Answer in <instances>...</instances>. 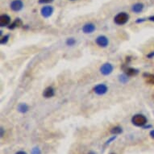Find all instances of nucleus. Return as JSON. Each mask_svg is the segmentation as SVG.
<instances>
[{
    "mask_svg": "<svg viewBox=\"0 0 154 154\" xmlns=\"http://www.w3.org/2000/svg\"><path fill=\"white\" fill-rule=\"evenodd\" d=\"M131 123L135 126L143 128L145 124H148V119L142 114H136L131 118Z\"/></svg>",
    "mask_w": 154,
    "mask_h": 154,
    "instance_id": "obj_1",
    "label": "nucleus"
},
{
    "mask_svg": "<svg viewBox=\"0 0 154 154\" xmlns=\"http://www.w3.org/2000/svg\"><path fill=\"white\" fill-rule=\"evenodd\" d=\"M128 20L129 15L128 13L119 12L114 18V22L116 23L117 25H124L128 21Z\"/></svg>",
    "mask_w": 154,
    "mask_h": 154,
    "instance_id": "obj_2",
    "label": "nucleus"
},
{
    "mask_svg": "<svg viewBox=\"0 0 154 154\" xmlns=\"http://www.w3.org/2000/svg\"><path fill=\"white\" fill-rule=\"evenodd\" d=\"M114 67L111 63H104L103 65H102L100 67V73L104 76H108L110 75L112 72H113Z\"/></svg>",
    "mask_w": 154,
    "mask_h": 154,
    "instance_id": "obj_3",
    "label": "nucleus"
},
{
    "mask_svg": "<svg viewBox=\"0 0 154 154\" xmlns=\"http://www.w3.org/2000/svg\"><path fill=\"white\" fill-rule=\"evenodd\" d=\"M108 87L105 84H99L94 87V92L98 94V95H104L105 94L107 93Z\"/></svg>",
    "mask_w": 154,
    "mask_h": 154,
    "instance_id": "obj_4",
    "label": "nucleus"
},
{
    "mask_svg": "<svg viewBox=\"0 0 154 154\" xmlns=\"http://www.w3.org/2000/svg\"><path fill=\"white\" fill-rule=\"evenodd\" d=\"M95 43L101 48H106L109 45V40L106 35H99L96 38Z\"/></svg>",
    "mask_w": 154,
    "mask_h": 154,
    "instance_id": "obj_5",
    "label": "nucleus"
},
{
    "mask_svg": "<svg viewBox=\"0 0 154 154\" xmlns=\"http://www.w3.org/2000/svg\"><path fill=\"white\" fill-rule=\"evenodd\" d=\"M11 9L13 11H20L23 9V3L22 0H13L11 3Z\"/></svg>",
    "mask_w": 154,
    "mask_h": 154,
    "instance_id": "obj_6",
    "label": "nucleus"
},
{
    "mask_svg": "<svg viewBox=\"0 0 154 154\" xmlns=\"http://www.w3.org/2000/svg\"><path fill=\"white\" fill-rule=\"evenodd\" d=\"M53 8L51 6H45L43 8H41V15L44 18H48L50 17L51 15H53Z\"/></svg>",
    "mask_w": 154,
    "mask_h": 154,
    "instance_id": "obj_7",
    "label": "nucleus"
},
{
    "mask_svg": "<svg viewBox=\"0 0 154 154\" xmlns=\"http://www.w3.org/2000/svg\"><path fill=\"white\" fill-rule=\"evenodd\" d=\"M124 73L128 77H133V76H137L139 73V69L135 68H131V67H128V66H124L123 67Z\"/></svg>",
    "mask_w": 154,
    "mask_h": 154,
    "instance_id": "obj_8",
    "label": "nucleus"
},
{
    "mask_svg": "<svg viewBox=\"0 0 154 154\" xmlns=\"http://www.w3.org/2000/svg\"><path fill=\"white\" fill-rule=\"evenodd\" d=\"M11 24V17L8 15H1L0 16V27H7Z\"/></svg>",
    "mask_w": 154,
    "mask_h": 154,
    "instance_id": "obj_9",
    "label": "nucleus"
},
{
    "mask_svg": "<svg viewBox=\"0 0 154 154\" xmlns=\"http://www.w3.org/2000/svg\"><path fill=\"white\" fill-rule=\"evenodd\" d=\"M95 25L94 23H86L82 27V32L85 34H91V33L94 32L95 31Z\"/></svg>",
    "mask_w": 154,
    "mask_h": 154,
    "instance_id": "obj_10",
    "label": "nucleus"
},
{
    "mask_svg": "<svg viewBox=\"0 0 154 154\" xmlns=\"http://www.w3.org/2000/svg\"><path fill=\"white\" fill-rule=\"evenodd\" d=\"M55 94V90L52 86H48L44 91L43 96L45 99H50Z\"/></svg>",
    "mask_w": 154,
    "mask_h": 154,
    "instance_id": "obj_11",
    "label": "nucleus"
},
{
    "mask_svg": "<svg viewBox=\"0 0 154 154\" xmlns=\"http://www.w3.org/2000/svg\"><path fill=\"white\" fill-rule=\"evenodd\" d=\"M22 25H23V22H22V20H21L20 19L17 18V19H15V21H14L13 23H11L10 25L8 26V29L13 30V29H15V28H20V27H21Z\"/></svg>",
    "mask_w": 154,
    "mask_h": 154,
    "instance_id": "obj_12",
    "label": "nucleus"
},
{
    "mask_svg": "<svg viewBox=\"0 0 154 154\" xmlns=\"http://www.w3.org/2000/svg\"><path fill=\"white\" fill-rule=\"evenodd\" d=\"M144 4H143V3H136V4H134V5L132 6V8H131V10H132V11H134L135 13H137V14H139V13H140L142 11L144 10Z\"/></svg>",
    "mask_w": 154,
    "mask_h": 154,
    "instance_id": "obj_13",
    "label": "nucleus"
},
{
    "mask_svg": "<svg viewBox=\"0 0 154 154\" xmlns=\"http://www.w3.org/2000/svg\"><path fill=\"white\" fill-rule=\"evenodd\" d=\"M143 77L145 79V82L147 83L150 84V85H154V74L149 73H143Z\"/></svg>",
    "mask_w": 154,
    "mask_h": 154,
    "instance_id": "obj_14",
    "label": "nucleus"
},
{
    "mask_svg": "<svg viewBox=\"0 0 154 154\" xmlns=\"http://www.w3.org/2000/svg\"><path fill=\"white\" fill-rule=\"evenodd\" d=\"M18 111L19 112H20V113L22 114H25L27 113L28 111V110H29V106L27 105L26 103H20L19 105H18Z\"/></svg>",
    "mask_w": 154,
    "mask_h": 154,
    "instance_id": "obj_15",
    "label": "nucleus"
},
{
    "mask_svg": "<svg viewBox=\"0 0 154 154\" xmlns=\"http://www.w3.org/2000/svg\"><path fill=\"white\" fill-rule=\"evenodd\" d=\"M123 132V128L119 126H116L111 129V133L112 135H119Z\"/></svg>",
    "mask_w": 154,
    "mask_h": 154,
    "instance_id": "obj_16",
    "label": "nucleus"
},
{
    "mask_svg": "<svg viewBox=\"0 0 154 154\" xmlns=\"http://www.w3.org/2000/svg\"><path fill=\"white\" fill-rule=\"evenodd\" d=\"M128 76H127L125 73L124 74H121V75L119 76V81L123 84L127 83L128 82Z\"/></svg>",
    "mask_w": 154,
    "mask_h": 154,
    "instance_id": "obj_17",
    "label": "nucleus"
},
{
    "mask_svg": "<svg viewBox=\"0 0 154 154\" xmlns=\"http://www.w3.org/2000/svg\"><path fill=\"white\" fill-rule=\"evenodd\" d=\"M66 44L68 46H73L76 44V40L73 37L69 38V39H67V40H66Z\"/></svg>",
    "mask_w": 154,
    "mask_h": 154,
    "instance_id": "obj_18",
    "label": "nucleus"
},
{
    "mask_svg": "<svg viewBox=\"0 0 154 154\" xmlns=\"http://www.w3.org/2000/svg\"><path fill=\"white\" fill-rule=\"evenodd\" d=\"M117 138V136L116 135H114L113 137H111V138H110V139L109 140H106V142H105V144H104V148H105V147H106V146H108L109 144H111V143H112V142L114 141V140H115Z\"/></svg>",
    "mask_w": 154,
    "mask_h": 154,
    "instance_id": "obj_19",
    "label": "nucleus"
},
{
    "mask_svg": "<svg viewBox=\"0 0 154 154\" xmlns=\"http://www.w3.org/2000/svg\"><path fill=\"white\" fill-rule=\"evenodd\" d=\"M9 38H10V35H5L4 36H3L2 39L0 40V44L1 45H6L9 41Z\"/></svg>",
    "mask_w": 154,
    "mask_h": 154,
    "instance_id": "obj_20",
    "label": "nucleus"
},
{
    "mask_svg": "<svg viewBox=\"0 0 154 154\" xmlns=\"http://www.w3.org/2000/svg\"><path fill=\"white\" fill-rule=\"evenodd\" d=\"M31 154H41V150L38 147H34L31 150Z\"/></svg>",
    "mask_w": 154,
    "mask_h": 154,
    "instance_id": "obj_21",
    "label": "nucleus"
},
{
    "mask_svg": "<svg viewBox=\"0 0 154 154\" xmlns=\"http://www.w3.org/2000/svg\"><path fill=\"white\" fill-rule=\"evenodd\" d=\"M53 0H39V3H51V2H53Z\"/></svg>",
    "mask_w": 154,
    "mask_h": 154,
    "instance_id": "obj_22",
    "label": "nucleus"
},
{
    "mask_svg": "<svg viewBox=\"0 0 154 154\" xmlns=\"http://www.w3.org/2000/svg\"><path fill=\"white\" fill-rule=\"evenodd\" d=\"M147 57L149 59H152L154 57V52H151V53H149L148 55H147Z\"/></svg>",
    "mask_w": 154,
    "mask_h": 154,
    "instance_id": "obj_23",
    "label": "nucleus"
},
{
    "mask_svg": "<svg viewBox=\"0 0 154 154\" xmlns=\"http://www.w3.org/2000/svg\"><path fill=\"white\" fill-rule=\"evenodd\" d=\"M146 20L145 19H138L137 21H136V23H142V22H144V21Z\"/></svg>",
    "mask_w": 154,
    "mask_h": 154,
    "instance_id": "obj_24",
    "label": "nucleus"
},
{
    "mask_svg": "<svg viewBox=\"0 0 154 154\" xmlns=\"http://www.w3.org/2000/svg\"><path fill=\"white\" fill-rule=\"evenodd\" d=\"M152 128V125H150V124H149V125H147V124H145V125L143 127V128L144 129H149V128Z\"/></svg>",
    "mask_w": 154,
    "mask_h": 154,
    "instance_id": "obj_25",
    "label": "nucleus"
},
{
    "mask_svg": "<svg viewBox=\"0 0 154 154\" xmlns=\"http://www.w3.org/2000/svg\"><path fill=\"white\" fill-rule=\"evenodd\" d=\"M149 135H150V137H151L152 139H154V129H152V130L149 132Z\"/></svg>",
    "mask_w": 154,
    "mask_h": 154,
    "instance_id": "obj_26",
    "label": "nucleus"
},
{
    "mask_svg": "<svg viewBox=\"0 0 154 154\" xmlns=\"http://www.w3.org/2000/svg\"><path fill=\"white\" fill-rule=\"evenodd\" d=\"M0 131H1V137H3V135H4V129H3V127H1V128H0Z\"/></svg>",
    "mask_w": 154,
    "mask_h": 154,
    "instance_id": "obj_27",
    "label": "nucleus"
},
{
    "mask_svg": "<svg viewBox=\"0 0 154 154\" xmlns=\"http://www.w3.org/2000/svg\"><path fill=\"white\" fill-rule=\"evenodd\" d=\"M149 20L152 21V22H154V15H152L149 18Z\"/></svg>",
    "mask_w": 154,
    "mask_h": 154,
    "instance_id": "obj_28",
    "label": "nucleus"
},
{
    "mask_svg": "<svg viewBox=\"0 0 154 154\" xmlns=\"http://www.w3.org/2000/svg\"><path fill=\"white\" fill-rule=\"evenodd\" d=\"M15 154H28V153H27V152L24 151H19V152H16Z\"/></svg>",
    "mask_w": 154,
    "mask_h": 154,
    "instance_id": "obj_29",
    "label": "nucleus"
},
{
    "mask_svg": "<svg viewBox=\"0 0 154 154\" xmlns=\"http://www.w3.org/2000/svg\"><path fill=\"white\" fill-rule=\"evenodd\" d=\"M88 154H96V152H94V151H90L88 152Z\"/></svg>",
    "mask_w": 154,
    "mask_h": 154,
    "instance_id": "obj_30",
    "label": "nucleus"
},
{
    "mask_svg": "<svg viewBox=\"0 0 154 154\" xmlns=\"http://www.w3.org/2000/svg\"><path fill=\"white\" fill-rule=\"evenodd\" d=\"M110 154H116V153H115V152H111Z\"/></svg>",
    "mask_w": 154,
    "mask_h": 154,
    "instance_id": "obj_31",
    "label": "nucleus"
},
{
    "mask_svg": "<svg viewBox=\"0 0 154 154\" xmlns=\"http://www.w3.org/2000/svg\"><path fill=\"white\" fill-rule=\"evenodd\" d=\"M71 1H74V0H71Z\"/></svg>",
    "mask_w": 154,
    "mask_h": 154,
    "instance_id": "obj_32",
    "label": "nucleus"
}]
</instances>
